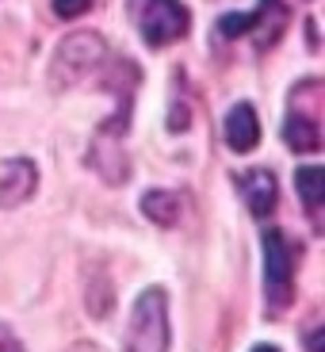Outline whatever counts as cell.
I'll return each instance as SVG.
<instances>
[{
  "instance_id": "obj_1",
  "label": "cell",
  "mask_w": 325,
  "mask_h": 352,
  "mask_svg": "<svg viewBox=\"0 0 325 352\" xmlns=\"http://www.w3.org/2000/svg\"><path fill=\"white\" fill-rule=\"evenodd\" d=\"M100 69H104V85H107V92L119 100V107H115V115H107L104 123H100V131L88 142V165L96 168L107 184L119 188V184L131 180V157H126V150H123V138H126V126H131L134 88L142 85V73L134 62L111 58V54H107V62L100 65Z\"/></svg>"
},
{
  "instance_id": "obj_2",
  "label": "cell",
  "mask_w": 325,
  "mask_h": 352,
  "mask_svg": "<svg viewBox=\"0 0 325 352\" xmlns=\"http://www.w3.org/2000/svg\"><path fill=\"white\" fill-rule=\"evenodd\" d=\"M107 54L111 50H107L100 31H69L50 58V73H46L50 92H69L73 85L92 77V73L107 62Z\"/></svg>"
},
{
  "instance_id": "obj_3",
  "label": "cell",
  "mask_w": 325,
  "mask_h": 352,
  "mask_svg": "<svg viewBox=\"0 0 325 352\" xmlns=\"http://www.w3.org/2000/svg\"><path fill=\"white\" fill-rule=\"evenodd\" d=\"M126 352H172V322H168L165 287L138 291L126 326Z\"/></svg>"
},
{
  "instance_id": "obj_4",
  "label": "cell",
  "mask_w": 325,
  "mask_h": 352,
  "mask_svg": "<svg viewBox=\"0 0 325 352\" xmlns=\"http://www.w3.org/2000/svg\"><path fill=\"white\" fill-rule=\"evenodd\" d=\"M264 253V299L272 314H283L295 299V261H299V245L283 234V230H264L260 238Z\"/></svg>"
},
{
  "instance_id": "obj_5",
  "label": "cell",
  "mask_w": 325,
  "mask_h": 352,
  "mask_svg": "<svg viewBox=\"0 0 325 352\" xmlns=\"http://www.w3.org/2000/svg\"><path fill=\"white\" fill-rule=\"evenodd\" d=\"M134 19H138L142 43L153 50L180 43L192 27V12L180 0H134Z\"/></svg>"
},
{
  "instance_id": "obj_6",
  "label": "cell",
  "mask_w": 325,
  "mask_h": 352,
  "mask_svg": "<svg viewBox=\"0 0 325 352\" xmlns=\"http://www.w3.org/2000/svg\"><path fill=\"white\" fill-rule=\"evenodd\" d=\"M38 188V168L31 157H4L0 161V211L23 207Z\"/></svg>"
},
{
  "instance_id": "obj_7",
  "label": "cell",
  "mask_w": 325,
  "mask_h": 352,
  "mask_svg": "<svg viewBox=\"0 0 325 352\" xmlns=\"http://www.w3.org/2000/svg\"><path fill=\"white\" fill-rule=\"evenodd\" d=\"M222 138L234 153H253L256 142H260V119H256V107L253 104H234L222 119Z\"/></svg>"
},
{
  "instance_id": "obj_8",
  "label": "cell",
  "mask_w": 325,
  "mask_h": 352,
  "mask_svg": "<svg viewBox=\"0 0 325 352\" xmlns=\"http://www.w3.org/2000/svg\"><path fill=\"white\" fill-rule=\"evenodd\" d=\"M238 192L245 199L249 214L264 219V214L276 211V203H280V188H276V176L268 168H249V173L238 176Z\"/></svg>"
},
{
  "instance_id": "obj_9",
  "label": "cell",
  "mask_w": 325,
  "mask_h": 352,
  "mask_svg": "<svg viewBox=\"0 0 325 352\" xmlns=\"http://www.w3.org/2000/svg\"><path fill=\"white\" fill-rule=\"evenodd\" d=\"M283 142L295 153H317L322 150V123H317V107L302 111L299 104H291L287 119H283Z\"/></svg>"
},
{
  "instance_id": "obj_10",
  "label": "cell",
  "mask_w": 325,
  "mask_h": 352,
  "mask_svg": "<svg viewBox=\"0 0 325 352\" xmlns=\"http://www.w3.org/2000/svg\"><path fill=\"white\" fill-rule=\"evenodd\" d=\"M138 207H142V214H146L153 226L168 230V226H176V222H180V214H184V195L168 192V188H153V192L142 195Z\"/></svg>"
},
{
  "instance_id": "obj_11",
  "label": "cell",
  "mask_w": 325,
  "mask_h": 352,
  "mask_svg": "<svg viewBox=\"0 0 325 352\" xmlns=\"http://www.w3.org/2000/svg\"><path fill=\"white\" fill-rule=\"evenodd\" d=\"M295 192H299L306 214L317 222V214H322V203H325V168H317V165L299 168V173H295Z\"/></svg>"
},
{
  "instance_id": "obj_12",
  "label": "cell",
  "mask_w": 325,
  "mask_h": 352,
  "mask_svg": "<svg viewBox=\"0 0 325 352\" xmlns=\"http://www.w3.org/2000/svg\"><path fill=\"white\" fill-rule=\"evenodd\" d=\"M85 302H88V314L92 318H107L115 310V283L111 276L104 272H92L85 283Z\"/></svg>"
},
{
  "instance_id": "obj_13",
  "label": "cell",
  "mask_w": 325,
  "mask_h": 352,
  "mask_svg": "<svg viewBox=\"0 0 325 352\" xmlns=\"http://www.w3.org/2000/svg\"><path fill=\"white\" fill-rule=\"evenodd\" d=\"M96 0H50V8L58 19H80L85 12H92Z\"/></svg>"
},
{
  "instance_id": "obj_14",
  "label": "cell",
  "mask_w": 325,
  "mask_h": 352,
  "mask_svg": "<svg viewBox=\"0 0 325 352\" xmlns=\"http://www.w3.org/2000/svg\"><path fill=\"white\" fill-rule=\"evenodd\" d=\"M0 352H27V344L19 341V333L12 326H4V322H0Z\"/></svg>"
},
{
  "instance_id": "obj_15",
  "label": "cell",
  "mask_w": 325,
  "mask_h": 352,
  "mask_svg": "<svg viewBox=\"0 0 325 352\" xmlns=\"http://www.w3.org/2000/svg\"><path fill=\"white\" fill-rule=\"evenodd\" d=\"M322 337H325V329L314 326V329L306 333V349H310V352H325V341H322Z\"/></svg>"
},
{
  "instance_id": "obj_16",
  "label": "cell",
  "mask_w": 325,
  "mask_h": 352,
  "mask_svg": "<svg viewBox=\"0 0 325 352\" xmlns=\"http://www.w3.org/2000/svg\"><path fill=\"white\" fill-rule=\"evenodd\" d=\"M65 352H111V349H104V344H96V341H73Z\"/></svg>"
},
{
  "instance_id": "obj_17",
  "label": "cell",
  "mask_w": 325,
  "mask_h": 352,
  "mask_svg": "<svg viewBox=\"0 0 325 352\" xmlns=\"http://www.w3.org/2000/svg\"><path fill=\"white\" fill-rule=\"evenodd\" d=\"M253 352H280V349H276V344H256Z\"/></svg>"
}]
</instances>
